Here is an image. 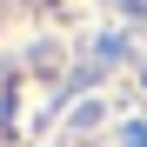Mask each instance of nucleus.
Listing matches in <instances>:
<instances>
[{
  "label": "nucleus",
  "mask_w": 147,
  "mask_h": 147,
  "mask_svg": "<svg viewBox=\"0 0 147 147\" xmlns=\"http://www.w3.org/2000/svg\"><path fill=\"white\" fill-rule=\"evenodd\" d=\"M120 140H127V147H147V127H127V134H120Z\"/></svg>",
  "instance_id": "obj_1"
}]
</instances>
